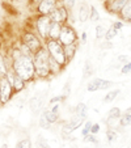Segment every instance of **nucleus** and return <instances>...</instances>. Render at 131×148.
Listing matches in <instances>:
<instances>
[{
    "label": "nucleus",
    "instance_id": "1",
    "mask_svg": "<svg viewBox=\"0 0 131 148\" xmlns=\"http://www.w3.org/2000/svg\"><path fill=\"white\" fill-rule=\"evenodd\" d=\"M12 70L16 75H19L24 81H29L34 77L36 70H34L33 56L21 55L17 59L12 60Z\"/></svg>",
    "mask_w": 131,
    "mask_h": 148
},
{
    "label": "nucleus",
    "instance_id": "2",
    "mask_svg": "<svg viewBox=\"0 0 131 148\" xmlns=\"http://www.w3.org/2000/svg\"><path fill=\"white\" fill-rule=\"evenodd\" d=\"M33 62L36 75L39 77H47L50 75V54L47 49L41 47L38 51H36L33 55Z\"/></svg>",
    "mask_w": 131,
    "mask_h": 148
},
{
    "label": "nucleus",
    "instance_id": "3",
    "mask_svg": "<svg viewBox=\"0 0 131 148\" xmlns=\"http://www.w3.org/2000/svg\"><path fill=\"white\" fill-rule=\"evenodd\" d=\"M46 49H47L51 58L58 62V64H60L62 67L67 64V59H66V54H64V46L58 39H49Z\"/></svg>",
    "mask_w": 131,
    "mask_h": 148
},
{
    "label": "nucleus",
    "instance_id": "4",
    "mask_svg": "<svg viewBox=\"0 0 131 148\" xmlns=\"http://www.w3.org/2000/svg\"><path fill=\"white\" fill-rule=\"evenodd\" d=\"M58 41L60 42L63 46H68V45H75L76 42V33L70 25H62V30L59 34Z\"/></svg>",
    "mask_w": 131,
    "mask_h": 148
},
{
    "label": "nucleus",
    "instance_id": "5",
    "mask_svg": "<svg viewBox=\"0 0 131 148\" xmlns=\"http://www.w3.org/2000/svg\"><path fill=\"white\" fill-rule=\"evenodd\" d=\"M23 43L28 46V47L32 50V53H33V54L36 53V51H38L39 49L42 47V43H41V41L38 39V37H37L34 33H32V32H26V33H24Z\"/></svg>",
    "mask_w": 131,
    "mask_h": 148
},
{
    "label": "nucleus",
    "instance_id": "6",
    "mask_svg": "<svg viewBox=\"0 0 131 148\" xmlns=\"http://www.w3.org/2000/svg\"><path fill=\"white\" fill-rule=\"evenodd\" d=\"M12 88L11 83L7 77L0 79V103H7L12 97Z\"/></svg>",
    "mask_w": 131,
    "mask_h": 148
},
{
    "label": "nucleus",
    "instance_id": "7",
    "mask_svg": "<svg viewBox=\"0 0 131 148\" xmlns=\"http://www.w3.org/2000/svg\"><path fill=\"white\" fill-rule=\"evenodd\" d=\"M58 7V0H41L37 3V12L41 16H49Z\"/></svg>",
    "mask_w": 131,
    "mask_h": 148
},
{
    "label": "nucleus",
    "instance_id": "8",
    "mask_svg": "<svg viewBox=\"0 0 131 148\" xmlns=\"http://www.w3.org/2000/svg\"><path fill=\"white\" fill-rule=\"evenodd\" d=\"M51 21H53V20L50 18V16H41V14H39V17L37 18V30H38L39 36H41L42 38H47Z\"/></svg>",
    "mask_w": 131,
    "mask_h": 148
},
{
    "label": "nucleus",
    "instance_id": "9",
    "mask_svg": "<svg viewBox=\"0 0 131 148\" xmlns=\"http://www.w3.org/2000/svg\"><path fill=\"white\" fill-rule=\"evenodd\" d=\"M49 16H50V18L53 20V21L59 23V24L63 25V24L67 21V18H68V11H67V8H66L64 5H58L56 8L53 9V12H51Z\"/></svg>",
    "mask_w": 131,
    "mask_h": 148
},
{
    "label": "nucleus",
    "instance_id": "10",
    "mask_svg": "<svg viewBox=\"0 0 131 148\" xmlns=\"http://www.w3.org/2000/svg\"><path fill=\"white\" fill-rule=\"evenodd\" d=\"M113 85V83L110 80H104V79H95L92 80L89 84H88V92H97V90H104L108 89Z\"/></svg>",
    "mask_w": 131,
    "mask_h": 148
},
{
    "label": "nucleus",
    "instance_id": "11",
    "mask_svg": "<svg viewBox=\"0 0 131 148\" xmlns=\"http://www.w3.org/2000/svg\"><path fill=\"white\" fill-rule=\"evenodd\" d=\"M5 77L8 79V81L11 83L12 88H13L14 90H21V89H24V87H25V81H24L23 79L20 77L19 75H16L13 70H12V71H11V70L7 71Z\"/></svg>",
    "mask_w": 131,
    "mask_h": 148
},
{
    "label": "nucleus",
    "instance_id": "12",
    "mask_svg": "<svg viewBox=\"0 0 131 148\" xmlns=\"http://www.w3.org/2000/svg\"><path fill=\"white\" fill-rule=\"evenodd\" d=\"M126 3H127V0H106L104 3V7L110 13H121L122 8L126 5Z\"/></svg>",
    "mask_w": 131,
    "mask_h": 148
},
{
    "label": "nucleus",
    "instance_id": "13",
    "mask_svg": "<svg viewBox=\"0 0 131 148\" xmlns=\"http://www.w3.org/2000/svg\"><path fill=\"white\" fill-rule=\"evenodd\" d=\"M91 13V7L86 3H80L79 5V11H78V16H79V21L80 23H85Z\"/></svg>",
    "mask_w": 131,
    "mask_h": 148
},
{
    "label": "nucleus",
    "instance_id": "14",
    "mask_svg": "<svg viewBox=\"0 0 131 148\" xmlns=\"http://www.w3.org/2000/svg\"><path fill=\"white\" fill-rule=\"evenodd\" d=\"M83 121H84L83 118L76 117L75 119H72L71 122H68L66 126H63V134H70V132H72L73 130L79 129V126H81Z\"/></svg>",
    "mask_w": 131,
    "mask_h": 148
},
{
    "label": "nucleus",
    "instance_id": "15",
    "mask_svg": "<svg viewBox=\"0 0 131 148\" xmlns=\"http://www.w3.org/2000/svg\"><path fill=\"white\" fill-rule=\"evenodd\" d=\"M62 30V24L55 23V21H51V25L50 29H49V39H58L59 38V34H60Z\"/></svg>",
    "mask_w": 131,
    "mask_h": 148
},
{
    "label": "nucleus",
    "instance_id": "16",
    "mask_svg": "<svg viewBox=\"0 0 131 148\" xmlns=\"http://www.w3.org/2000/svg\"><path fill=\"white\" fill-rule=\"evenodd\" d=\"M29 106H30V110L33 113L39 112L41 108H42V98L39 97V96H34V97H32L30 102H29Z\"/></svg>",
    "mask_w": 131,
    "mask_h": 148
},
{
    "label": "nucleus",
    "instance_id": "17",
    "mask_svg": "<svg viewBox=\"0 0 131 148\" xmlns=\"http://www.w3.org/2000/svg\"><path fill=\"white\" fill-rule=\"evenodd\" d=\"M119 14L125 21L131 23V0H127V3H126V5L122 8V11H121Z\"/></svg>",
    "mask_w": 131,
    "mask_h": 148
},
{
    "label": "nucleus",
    "instance_id": "18",
    "mask_svg": "<svg viewBox=\"0 0 131 148\" xmlns=\"http://www.w3.org/2000/svg\"><path fill=\"white\" fill-rule=\"evenodd\" d=\"M75 45H68V46H64V54H66V59H67V63L73 58L75 55Z\"/></svg>",
    "mask_w": 131,
    "mask_h": 148
},
{
    "label": "nucleus",
    "instance_id": "19",
    "mask_svg": "<svg viewBox=\"0 0 131 148\" xmlns=\"http://www.w3.org/2000/svg\"><path fill=\"white\" fill-rule=\"evenodd\" d=\"M76 117L79 118H85L86 117V105L85 103H79L78 106H76Z\"/></svg>",
    "mask_w": 131,
    "mask_h": 148
},
{
    "label": "nucleus",
    "instance_id": "20",
    "mask_svg": "<svg viewBox=\"0 0 131 148\" xmlns=\"http://www.w3.org/2000/svg\"><path fill=\"white\" fill-rule=\"evenodd\" d=\"M93 72H95V68H93L92 63L88 60V62L85 63V66H84V79H86V77H89V76H92Z\"/></svg>",
    "mask_w": 131,
    "mask_h": 148
},
{
    "label": "nucleus",
    "instance_id": "21",
    "mask_svg": "<svg viewBox=\"0 0 131 148\" xmlns=\"http://www.w3.org/2000/svg\"><path fill=\"white\" fill-rule=\"evenodd\" d=\"M117 34H118V29H115L114 26L112 25L109 30H106V33H105V39H106V41H112V39L114 38Z\"/></svg>",
    "mask_w": 131,
    "mask_h": 148
},
{
    "label": "nucleus",
    "instance_id": "22",
    "mask_svg": "<svg viewBox=\"0 0 131 148\" xmlns=\"http://www.w3.org/2000/svg\"><path fill=\"white\" fill-rule=\"evenodd\" d=\"M7 71H8V68H7V64H5V62H4L3 55L0 54V79H1V77H5Z\"/></svg>",
    "mask_w": 131,
    "mask_h": 148
},
{
    "label": "nucleus",
    "instance_id": "23",
    "mask_svg": "<svg viewBox=\"0 0 131 148\" xmlns=\"http://www.w3.org/2000/svg\"><path fill=\"white\" fill-rule=\"evenodd\" d=\"M121 93V90L119 89H115V90H112V92H109L108 95L105 96V98H104V101L105 102H112L113 100H115V97H117L118 95Z\"/></svg>",
    "mask_w": 131,
    "mask_h": 148
},
{
    "label": "nucleus",
    "instance_id": "24",
    "mask_svg": "<svg viewBox=\"0 0 131 148\" xmlns=\"http://www.w3.org/2000/svg\"><path fill=\"white\" fill-rule=\"evenodd\" d=\"M95 32H96V38L101 39V38H104V37H105L106 29L104 28L102 25H97V26H96V29H95Z\"/></svg>",
    "mask_w": 131,
    "mask_h": 148
},
{
    "label": "nucleus",
    "instance_id": "25",
    "mask_svg": "<svg viewBox=\"0 0 131 148\" xmlns=\"http://www.w3.org/2000/svg\"><path fill=\"white\" fill-rule=\"evenodd\" d=\"M89 17H91V20H92L93 23H97V21H100V13H98V11L95 8V7H91Z\"/></svg>",
    "mask_w": 131,
    "mask_h": 148
},
{
    "label": "nucleus",
    "instance_id": "26",
    "mask_svg": "<svg viewBox=\"0 0 131 148\" xmlns=\"http://www.w3.org/2000/svg\"><path fill=\"white\" fill-rule=\"evenodd\" d=\"M119 117H121L119 108H112L108 112V118H119Z\"/></svg>",
    "mask_w": 131,
    "mask_h": 148
},
{
    "label": "nucleus",
    "instance_id": "27",
    "mask_svg": "<svg viewBox=\"0 0 131 148\" xmlns=\"http://www.w3.org/2000/svg\"><path fill=\"white\" fill-rule=\"evenodd\" d=\"M50 125H51V123L49 122L47 119H46V117H45V115L42 114V115H41V118H39V126H41L42 129L49 130V129H50Z\"/></svg>",
    "mask_w": 131,
    "mask_h": 148
},
{
    "label": "nucleus",
    "instance_id": "28",
    "mask_svg": "<svg viewBox=\"0 0 131 148\" xmlns=\"http://www.w3.org/2000/svg\"><path fill=\"white\" fill-rule=\"evenodd\" d=\"M17 148H32V143L29 139H23L17 143Z\"/></svg>",
    "mask_w": 131,
    "mask_h": 148
},
{
    "label": "nucleus",
    "instance_id": "29",
    "mask_svg": "<svg viewBox=\"0 0 131 148\" xmlns=\"http://www.w3.org/2000/svg\"><path fill=\"white\" fill-rule=\"evenodd\" d=\"M37 147H38V148H51L50 145H49V143L46 142L43 138H41V136L37 139Z\"/></svg>",
    "mask_w": 131,
    "mask_h": 148
},
{
    "label": "nucleus",
    "instance_id": "30",
    "mask_svg": "<svg viewBox=\"0 0 131 148\" xmlns=\"http://www.w3.org/2000/svg\"><path fill=\"white\" fill-rule=\"evenodd\" d=\"M106 135H108V140L109 142H114L115 139H117V132L115 131H113V130H109L108 132H106Z\"/></svg>",
    "mask_w": 131,
    "mask_h": 148
},
{
    "label": "nucleus",
    "instance_id": "31",
    "mask_svg": "<svg viewBox=\"0 0 131 148\" xmlns=\"http://www.w3.org/2000/svg\"><path fill=\"white\" fill-rule=\"evenodd\" d=\"M91 127H92V122H86L85 126H84V130H83L84 136H88V135L91 134Z\"/></svg>",
    "mask_w": 131,
    "mask_h": 148
},
{
    "label": "nucleus",
    "instance_id": "32",
    "mask_svg": "<svg viewBox=\"0 0 131 148\" xmlns=\"http://www.w3.org/2000/svg\"><path fill=\"white\" fill-rule=\"evenodd\" d=\"M122 73H128V72H131V62L130 63H126L125 66L122 67Z\"/></svg>",
    "mask_w": 131,
    "mask_h": 148
},
{
    "label": "nucleus",
    "instance_id": "33",
    "mask_svg": "<svg viewBox=\"0 0 131 148\" xmlns=\"http://www.w3.org/2000/svg\"><path fill=\"white\" fill-rule=\"evenodd\" d=\"M98 131H100V125H98V123H95V125H93V123H92V127H91V132H92V134H97Z\"/></svg>",
    "mask_w": 131,
    "mask_h": 148
},
{
    "label": "nucleus",
    "instance_id": "34",
    "mask_svg": "<svg viewBox=\"0 0 131 148\" xmlns=\"http://www.w3.org/2000/svg\"><path fill=\"white\" fill-rule=\"evenodd\" d=\"M63 96H58V97H54V98H51V101H50V103L51 105H54V103H59L60 101H63Z\"/></svg>",
    "mask_w": 131,
    "mask_h": 148
},
{
    "label": "nucleus",
    "instance_id": "35",
    "mask_svg": "<svg viewBox=\"0 0 131 148\" xmlns=\"http://www.w3.org/2000/svg\"><path fill=\"white\" fill-rule=\"evenodd\" d=\"M67 1H68V7H70V8H73V7H75L76 0H67Z\"/></svg>",
    "mask_w": 131,
    "mask_h": 148
},
{
    "label": "nucleus",
    "instance_id": "36",
    "mask_svg": "<svg viewBox=\"0 0 131 148\" xmlns=\"http://www.w3.org/2000/svg\"><path fill=\"white\" fill-rule=\"evenodd\" d=\"M113 26H114L115 29H118V30H119V29H121V28H122V26H123V24H122V23H115V24H114V25H113Z\"/></svg>",
    "mask_w": 131,
    "mask_h": 148
},
{
    "label": "nucleus",
    "instance_id": "37",
    "mask_svg": "<svg viewBox=\"0 0 131 148\" xmlns=\"http://www.w3.org/2000/svg\"><path fill=\"white\" fill-rule=\"evenodd\" d=\"M118 60H119V62H127V56L121 55V56H118Z\"/></svg>",
    "mask_w": 131,
    "mask_h": 148
},
{
    "label": "nucleus",
    "instance_id": "38",
    "mask_svg": "<svg viewBox=\"0 0 131 148\" xmlns=\"http://www.w3.org/2000/svg\"><path fill=\"white\" fill-rule=\"evenodd\" d=\"M81 38H83V41L85 42V41H86V33H83V34H81Z\"/></svg>",
    "mask_w": 131,
    "mask_h": 148
},
{
    "label": "nucleus",
    "instance_id": "39",
    "mask_svg": "<svg viewBox=\"0 0 131 148\" xmlns=\"http://www.w3.org/2000/svg\"><path fill=\"white\" fill-rule=\"evenodd\" d=\"M102 47H104V49H105V47H112V45H110V43H104Z\"/></svg>",
    "mask_w": 131,
    "mask_h": 148
},
{
    "label": "nucleus",
    "instance_id": "40",
    "mask_svg": "<svg viewBox=\"0 0 131 148\" xmlns=\"http://www.w3.org/2000/svg\"><path fill=\"white\" fill-rule=\"evenodd\" d=\"M125 113H126V114H128V115H131V106H130V108H128V109H127V110H126V112H125Z\"/></svg>",
    "mask_w": 131,
    "mask_h": 148
},
{
    "label": "nucleus",
    "instance_id": "41",
    "mask_svg": "<svg viewBox=\"0 0 131 148\" xmlns=\"http://www.w3.org/2000/svg\"><path fill=\"white\" fill-rule=\"evenodd\" d=\"M32 1H33V3H36V4H37V3H38V1H41V0H32Z\"/></svg>",
    "mask_w": 131,
    "mask_h": 148
},
{
    "label": "nucleus",
    "instance_id": "42",
    "mask_svg": "<svg viewBox=\"0 0 131 148\" xmlns=\"http://www.w3.org/2000/svg\"><path fill=\"white\" fill-rule=\"evenodd\" d=\"M14 1H23V0H14Z\"/></svg>",
    "mask_w": 131,
    "mask_h": 148
},
{
    "label": "nucleus",
    "instance_id": "43",
    "mask_svg": "<svg viewBox=\"0 0 131 148\" xmlns=\"http://www.w3.org/2000/svg\"><path fill=\"white\" fill-rule=\"evenodd\" d=\"M72 148H76V147H72Z\"/></svg>",
    "mask_w": 131,
    "mask_h": 148
}]
</instances>
